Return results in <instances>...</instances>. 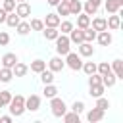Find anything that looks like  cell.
Here are the masks:
<instances>
[{
    "instance_id": "1",
    "label": "cell",
    "mask_w": 123,
    "mask_h": 123,
    "mask_svg": "<svg viewBox=\"0 0 123 123\" xmlns=\"http://www.w3.org/2000/svg\"><path fill=\"white\" fill-rule=\"evenodd\" d=\"M8 106H10V113L15 115V117H19L25 111V98L21 94H15V96H12V100H10Z\"/></svg>"
},
{
    "instance_id": "2",
    "label": "cell",
    "mask_w": 123,
    "mask_h": 123,
    "mask_svg": "<svg viewBox=\"0 0 123 123\" xmlns=\"http://www.w3.org/2000/svg\"><path fill=\"white\" fill-rule=\"evenodd\" d=\"M69 50H71V40H69V37L60 33V35L56 37V52H58V56H65Z\"/></svg>"
},
{
    "instance_id": "3",
    "label": "cell",
    "mask_w": 123,
    "mask_h": 123,
    "mask_svg": "<svg viewBox=\"0 0 123 123\" xmlns=\"http://www.w3.org/2000/svg\"><path fill=\"white\" fill-rule=\"evenodd\" d=\"M50 110H52V115L54 117H62L67 111V106H65V102L62 98L54 96V98H50Z\"/></svg>"
},
{
    "instance_id": "4",
    "label": "cell",
    "mask_w": 123,
    "mask_h": 123,
    "mask_svg": "<svg viewBox=\"0 0 123 123\" xmlns=\"http://www.w3.org/2000/svg\"><path fill=\"white\" fill-rule=\"evenodd\" d=\"M65 65L69 67V69H73V71H79L81 67H83V60H81V56L79 54H75V52H67L65 54Z\"/></svg>"
},
{
    "instance_id": "5",
    "label": "cell",
    "mask_w": 123,
    "mask_h": 123,
    "mask_svg": "<svg viewBox=\"0 0 123 123\" xmlns=\"http://www.w3.org/2000/svg\"><path fill=\"white\" fill-rule=\"evenodd\" d=\"M38 108H40V96L31 94L29 98H25V110H29V111H37Z\"/></svg>"
},
{
    "instance_id": "6",
    "label": "cell",
    "mask_w": 123,
    "mask_h": 123,
    "mask_svg": "<svg viewBox=\"0 0 123 123\" xmlns=\"http://www.w3.org/2000/svg\"><path fill=\"white\" fill-rule=\"evenodd\" d=\"M13 12H15L21 19H25V17H29V15H31V6H29L27 2H17Z\"/></svg>"
},
{
    "instance_id": "7",
    "label": "cell",
    "mask_w": 123,
    "mask_h": 123,
    "mask_svg": "<svg viewBox=\"0 0 123 123\" xmlns=\"http://www.w3.org/2000/svg\"><path fill=\"white\" fill-rule=\"evenodd\" d=\"M77 46H79V56H83V58H90V56L94 54V46H92V42L83 40V42L77 44Z\"/></svg>"
},
{
    "instance_id": "8",
    "label": "cell",
    "mask_w": 123,
    "mask_h": 123,
    "mask_svg": "<svg viewBox=\"0 0 123 123\" xmlns=\"http://www.w3.org/2000/svg\"><path fill=\"white\" fill-rule=\"evenodd\" d=\"M96 40H98V44H102V46H110L111 40H113V37H111V33L106 29V31L96 33Z\"/></svg>"
},
{
    "instance_id": "9",
    "label": "cell",
    "mask_w": 123,
    "mask_h": 123,
    "mask_svg": "<svg viewBox=\"0 0 123 123\" xmlns=\"http://www.w3.org/2000/svg\"><path fill=\"white\" fill-rule=\"evenodd\" d=\"M104 113H106L104 110H100V108H96V106H94V108L86 113V119H88L90 123H96V121H102V119H104Z\"/></svg>"
},
{
    "instance_id": "10",
    "label": "cell",
    "mask_w": 123,
    "mask_h": 123,
    "mask_svg": "<svg viewBox=\"0 0 123 123\" xmlns=\"http://www.w3.org/2000/svg\"><path fill=\"white\" fill-rule=\"evenodd\" d=\"M123 8V0H106V12L108 13H119Z\"/></svg>"
},
{
    "instance_id": "11",
    "label": "cell",
    "mask_w": 123,
    "mask_h": 123,
    "mask_svg": "<svg viewBox=\"0 0 123 123\" xmlns=\"http://www.w3.org/2000/svg\"><path fill=\"white\" fill-rule=\"evenodd\" d=\"M48 67H50V71H62L63 67H65V62L62 60V56H54L50 62H48Z\"/></svg>"
},
{
    "instance_id": "12",
    "label": "cell",
    "mask_w": 123,
    "mask_h": 123,
    "mask_svg": "<svg viewBox=\"0 0 123 123\" xmlns=\"http://www.w3.org/2000/svg\"><path fill=\"white\" fill-rule=\"evenodd\" d=\"M17 62H19V60H17V56H15L13 52H8V54L2 56V67H10V69H12Z\"/></svg>"
},
{
    "instance_id": "13",
    "label": "cell",
    "mask_w": 123,
    "mask_h": 123,
    "mask_svg": "<svg viewBox=\"0 0 123 123\" xmlns=\"http://www.w3.org/2000/svg\"><path fill=\"white\" fill-rule=\"evenodd\" d=\"M106 23H108V29H111V31H117V29L121 27V17H119L117 13H111V15L106 19Z\"/></svg>"
},
{
    "instance_id": "14",
    "label": "cell",
    "mask_w": 123,
    "mask_h": 123,
    "mask_svg": "<svg viewBox=\"0 0 123 123\" xmlns=\"http://www.w3.org/2000/svg\"><path fill=\"white\" fill-rule=\"evenodd\" d=\"M110 67H111V73H113L117 79H123V62H121V60H113V62L110 63Z\"/></svg>"
},
{
    "instance_id": "15",
    "label": "cell",
    "mask_w": 123,
    "mask_h": 123,
    "mask_svg": "<svg viewBox=\"0 0 123 123\" xmlns=\"http://www.w3.org/2000/svg\"><path fill=\"white\" fill-rule=\"evenodd\" d=\"M90 25H92V29H94L96 33H100V31H106V29H108V23H106V19H104V17H94V19L90 21Z\"/></svg>"
},
{
    "instance_id": "16",
    "label": "cell",
    "mask_w": 123,
    "mask_h": 123,
    "mask_svg": "<svg viewBox=\"0 0 123 123\" xmlns=\"http://www.w3.org/2000/svg\"><path fill=\"white\" fill-rule=\"evenodd\" d=\"M69 40H71L73 44H81V42H83V29H79V27L75 29V27H73V29L69 31Z\"/></svg>"
},
{
    "instance_id": "17",
    "label": "cell",
    "mask_w": 123,
    "mask_h": 123,
    "mask_svg": "<svg viewBox=\"0 0 123 123\" xmlns=\"http://www.w3.org/2000/svg\"><path fill=\"white\" fill-rule=\"evenodd\" d=\"M12 71H13V77H25L27 71H29V67H27L23 62H17V63L12 67Z\"/></svg>"
},
{
    "instance_id": "18",
    "label": "cell",
    "mask_w": 123,
    "mask_h": 123,
    "mask_svg": "<svg viewBox=\"0 0 123 123\" xmlns=\"http://www.w3.org/2000/svg\"><path fill=\"white\" fill-rule=\"evenodd\" d=\"M60 15L58 13H46V19H44V27H58L60 25Z\"/></svg>"
},
{
    "instance_id": "19",
    "label": "cell",
    "mask_w": 123,
    "mask_h": 123,
    "mask_svg": "<svg viewBox=\"0 0 123 123\" xmlns=\"http://www.w3.org/2000/svg\"><path fill=\"white\" fill-rule=\"evenodd\" d=\"M83 10H85V13H86V15H96V12H98V6H96L92 0H86V2L83 4Z\"/></svg>"
},
{
    "instance_id": "20",
    "label": "cell",
    "mask_w": 123,
    "mask_h": 123,
    "mask_svg": "<svg viewBox=\"0 0 123 123\" xmlns=\"http://www.w3.org/2000/svg\"><path fill=\"white\" fill-rule=\"evenodd\" d=\"M42 33H44L46 40H56V37L60 35L58 27H44V29H42Z\"/></svg>"
},
{
    "instance_id": "21",
    "label": "cell",
    "mask_w": 123,
    "mask_h": 123,
    "mask_svg": "<svg viewBox=\"0 0 123 123\" xmlns=\"http://www.w3.org/2000/svg\"><path fill=\"white\" fill-rule=\"evenodd\" d=\"M38 75H40L42 85H50V83H54V71H50V69H48V71H46V69H42Z\"/></svg>"
},
{
    "instance_id": "22",
    "label": "cell",
    "mask_w": 123,
    "mask_h": 123,
    "mask_svg": "<svg viewBox=\"0 0 123 123\" xmlns=\"http://www.w3.org/2000/svg\"><path fill=\"white\" fill-rule=\"evenodd\" d=\"M115 81H117V77L110 71V73H106V75H102V85L104 86H108V88H111L113 85H115Z\"/></svg>"
},
{
    "instance_id": "23",
    "label": "cell",
    "mask_w": 123,
    "mask_h": 123,
    "mask_svg": "<svg viewBox=\"0 0 123 123\" xmlns=\"http://www.w3.org/2000/svg\"><path fill=\"white\" fill-rule=\"evenodd\" d=\"M88 25H90V15L79 13V15H77V27H79V29H85V27H88Z\"/></svg>"
},
{
    "instance_id": "24",
    "label": "cell",
    "mask_w": 123,
    "mask_h": 123,
    "mask_svg": "<svg viewBox=\"0 0 123 123\" xmlns=\"http://www.w3.org/2000/svg\"><path fill=\"white\" fill-rule=\"evenodd\" d=\"M94 38H96V31H94L90 25H88V27H85V29H83V40H86V42H92Z\"/></svg>"
},
{
    "instance_id": "25",
    "label": "cell",
    "mask_w": 123,
    "mask_h": 123,
    "mask_svg": "<svg viewBox=\"0 0 123 123\" xmlns=\"http://www.w3.org/2000/svg\"><path fill=\"white\" fill-rule=\"evenodd\" d=\"M104 90H106V86H104L102 83H100V85H90V92H88V94H90L92 98H98V96L104 94Z\"/></svg>"
},
{
    "instance_id": "26",
    "label": "cell",
    "mask_w": 123,
    "mask_h": 123,
    "mask_svg": "<svg viewBox=\"0 0 123 123\" xmlns=\"http://www.w3.org/2000/svg\"><path fill=\"white\" fill-rule=\"evenodd\" d=\"M12 77H13V71L10 67H0V81L2 83H10Z\"/></svg>"
},
{
    "instance_id": "27",
    "label": "cell",
    "mask_w": 123,
    "mask_h": 123,
    "mask_svg": "<svg viewBox=\"0 0 123 123\" xmlns=\"http://www.w3.org/2000/svg\"><path fill=\"white\" fill-rule=\"evenodd\" d=\"M19 21H21V17H19V15H17L15 12H10V13L6 15V23H8L10 27H15V25H17Z\"/></svg>"
},
{
    "instance_id": "28",
    "label": "cell",
    "mask_w": 123,
    "mask_h": 123,
    "mask_svg": "<svg viewBox=\"0 0 123 123\" xmlns=\"http://www.w3.org/2000/svg\"><path fill=\"white\" fill-rule=\"evenodd\" d=\"M15 29H17V33H19L21 37H25V35H29V31H31V25H29L27 21H19V23L15 25Z\"/></svg>"
},
{
    "instance_id": "29",
    "label": "cell",
    "mask_w": 123,
    "mask_h": 123,
    "mask_svg": "<svg viewBox=\"0 0 123 123\" xmlns=\"http://www.w3.org/2000/svg\"><path fill=\"white\" fill-rule=\"evenodd\" d=\"M42 69H46V62H44V60H35V62L31 63V71H33V73H40Z\"/></svg>"
},
{
    "instance_id": "30",
    "label": "cell",
    "mask_w": 123,
    "mask_h": 123,
    "mask_svg": "<svg viewBox=\"0 0 123 123\" xmlns=\"http://www.w3.org/2000/svg\"><path fill=\"white\" fill-rule=\"evenodd\" d=\"M81 12H83V4H81L79 0H73V2L69 4V13H71V15H79Z\"/></svg>"
},
{
    "instance_id": "31",
    "label": "cell",
    "mask_w": 123,
    "mask_h": 123,
    "mask_svg": "<svg viewBox=\"0 0 123 123\" xmlns=\"http://www.w3.org/2000/svg\"><path fill=\"white\" fill-rule=\"evenodd\" d=\"M62 117L65 123H79V113H75V111H65Z\"/></svg>"
},
{
    "instance_id": "32",
    "label": "cell",
    "mask_w": 123,
    "mask_h": 123,
    "mask_svg": "<svg viewBox=\"0 0 123 123\" xmlns=\"http://www.w3.org/2000/svg\"><path fill=\"white\" fill-rule=\"evenodd\" d=\"M56 8H58V15H63V17H65V15H71V13H69V4H63V2L60 0V2L56 4Z\"/></svg>"
},
{
    "instance_id": "33",
    "label": "cell",
    "mask_w": 123,
    "mask_h": 123,
    "mask_svg": "<svg viewBox=\"0 0 123 123\" xmlns=\"http://www.w3.org/2000/svg\"><path fill=\"white\" fill-rule=\"evenodd\" d=\"M58 27H60V33H62V35H69V31L73 29V23L65 19V21H60V25H58Z\"/></svg>"
},
{
    "instance_id": "34",
    "label": "cell",
    "mask_w": 123,
    "mask_h": 123,
    "mask_svg": "<svg viewBox=\"0 0 123 123\" xmlns=\"http://www.w3.org/2000/svg\"><path fill=\"white\" fill-rule=\"evenodd\" d=\"M110 71H111V67H110L108 62H100V63H96V73L106 75V73H110Z\"/></svg>"
},
{
    "instance_id": "35",
    "label": "cell",
    "mask_w": 123,
    "mask_h": 123,
    "mask_svg": "<svg viewBox=\"0 0 123 123\" xmlns=\"http://www.w3.org/2000/svg\"><path fill=\"white\" fill-rule=\"evenodd\" d=\"M44 96L46 98H54V96H58V88L50 83V85H44Z\"/></svg>"
},
{
    "instance_id": "36",
    "label": "cell",
    "mask_w": 123,
    "mask_h": 123,
    "mask_svg": "<svg viewBox=\"0 0 123 123\" xmlns=\"http://www.w3.org/2000/svg\"><path fill=\"white\" fill-rule=\"evenodd\" d=\"M86 75H90V73H96V63L94 62H83V67H81Z\"/></svg>"
},
{
    "instance_id": "37",
    "label": "cell",
    "mask_w": 123,
    "mask_h": 123,
    "mask_svg": "<svg viewBox=\"0 0 123 123\" xmlns=\"http://www.w3.org/2000/svg\"><path fill=\"white\" fill-rule=\"evenodd\" d=\"M96 108H100V110H104V111H106V110L110 108V100H108V98H104V96H98V98H96Z\"/></svg>"
},
{
    "instance_id": "38",
    "label": "cell",
    "mask_w": 123,
    "mask_h": 123,
    "mask_svg": "<svg viewBox=\"0 0 123 123\" xmlns=\"http://www.w3.org/2000/svg\"><path fill=\"white\" fill-rule=\"evenodd\" d=\"M31 31H42L44 29V21L42 19H31Z\"/></svg>"
},
{
    "instance_id": "39",
    "label": "cell",
    "mask_w": 123,
    "mask_h": 123,
    "mask_svg": "<svg viewBox=\"0 0 123 123\" xmlns=\"http://www.w3.org/2000/svg\"><path fill=\"white\" fill-rule=\"evenodd\" d=\"M10 100H12V92L10 90H0V102H2V106H8Z\"/></svg>"
},
{
    "instance_id": "40",
    "label": "cell",
    "mask_w": 123,
    "mask_h": 123,
    "mask_svg": "<svg viewBox=\"0 0 123 123\" xmlns=\"http://www.w3.org/2000/svg\"><path fill=\"white\" fill-rule=\"evenodd\" d=\"M102 83V75L100 73H90L88 75V86L90 85H100Z\"/></svg>"
},
{
    "instance_id": "41",
    "label": "cell",
    "mask_w": 123,
    "mask_h": 123,
    "mask_svg": "<svg viewBox=\"0 0 123 123\" xmlns=\"http://www.w3.org/2000/svg\"><path fill=\"white\" fill-rule=\"evenodd\" d=\"M83 110H85V102L75 100V102L71 104V111H75V113H83Z\"/></svg>"
},
{
    "instance_id": "42",
    "label": "cell",
    "mask_w": 123,
    "mask_h": 123,
    "mask_svg": "<svg viewBox=\"0 0 123 123\" xmlns=\"http://www.w3.org/2000/svg\"><path fill=\"white\" fill-rule=\"evenodd\" d=\"M2 8L10 13V12H13L15 10V0H2Z\"/></svg>"
},
{
    "instance_id": "43",
    "label": "cell",
    "mask_w": 123,
    "mask_h": 123,
    "mask_svg": "<svg viewBox=\"0 0 123 123\" xmlns=\"http://www.w3.org/2000/svg\"><path fill=\"white\" fill-rule=\"evenodd\" d=\"M8 42H10V35L2 31V33H0V46H6Z\"/></svg>"
},
{
    "instance_id": "44",
    "label": "cell",
    "mask_w": 123,
    "mask_h": 123,
    "mask_svg": "<svg viewBox=\"0 0 123 123\" xmlns=\"http://www.w3.org/2000/svg\"><path fill=\"white\" fill-rule=\"evenodd\" d=\"M6 15H8V12L4 8H0V23H6Z\"/></svg>"
},
{
    "instance_id": "45",
    "label": "cell",
    "mask_w": 123,
    "mask_h": 123,
    "mask_svg": "<svg viewBox=\"0 0 123 123\" xmlns=\"http://www.w3.org/2000/svg\"><path fill=\"white\" fill-rule=\"evenodd\" d=\"M0 121H2V123H12V115H2Z\"/></svg>"
},
{
    "instance_id": "46",
    "label": "cell",
    "mask_w": 123,
    "mask_h": 123,
    "mask_svg": "<svg viewBox=\"0 0 123 123\" xmlns=\"http://www.w3.org/2000/svg\"><path fill=\"white\" fill-rule=\"evenodd\" d=\"M46 2H48V4H50V6H56V4H58V2H60V0H46Z\"/></svg>"
},
{
    "instance_id": "47",
    "label": "cell",
    "mask_w": 123,
    "mask_h": 123,
    "mask_svg": "<svg viewBox=\"0 0 123 123\" xmlns=\"http://www.w3.org/2000/svg\"><path fill=\"white\" fill-rule=\"evenodd\" d=\"M62 2H63V4H71L73 0H62Z\"/></svg>"
},
{
    "instance_id": "48",
    "label": "cell",
    "mask_w": 123,
    "mask_h": 123,
    "mask_svg": "<svg viewBox=\"0 0 123 123\" xmlns=\"http://www.w3.org/2000/svg\"><path fill=\"white\" fill-rule=\"evenodd\" d=\"M92 2H94L96 6H100V2H102V0H92Z\"/></svg>"
},
{
    "instance_id": "49",
    "label": "cell",
    "mask_w": 123,
    "mask_h": 123,
    "mask_svg": "<svg viewBox=\"0 0 123 123\" xmlns=\"http://www.w3.org/2000/svg\"><path fill=\"white\" fill-rule=\"evenodd\" d=\"M15 2H25V0H15Z\"/></svg>"
},
{
    "instance_id": "50",
    "label": "cell",
    "mask_w": 123,
    "mask_h": 123,
    "mask_svg": "<svg viewBox=\"0 0 123 123\" xmlns=\"http://www.w3.org/2000/svg\"><path fill=\"white\" fill-rule=\"evenodd\" d=\"M0 2H2V0H0Z\"/></svg>"
}]
</instances>
